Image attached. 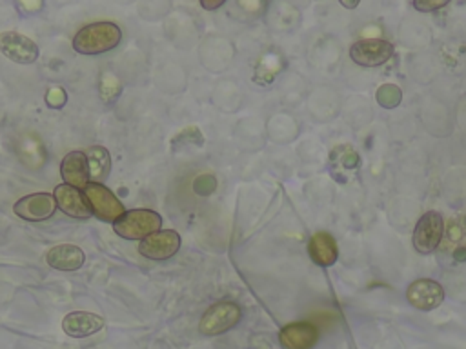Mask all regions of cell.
Masks as SVG:
<instances>
[{
    "label": "cell",
    "mask_w": 466,
    "mask_h": 349,
    "mask_svg": "<svg viewBox=\"0 0 466 349\" xmlns=\"http://www.w3.org/2000/svg\"><path fill=\"white\" fill-rule=\"evenodd\" d=\"M448 2L446 0H433V2H426V0H422V2H419V0H415L413 2V7L417 9V11H422V13H430V11H437V9H441V7H444Z\"/></svg>",
    "instance_id": "obj_22"
},
{
    "label": "cell",
    "mask_w": 466,
    "mask_h": 349,
    "mask_svg": "<svg viewBox=\"0 0 466 349\" xmlns=\"http://www.w3.org/2000/svg\"><path fill=\"white\" fill-rule=\"evenodd\" d=\"M84 194L93 214L104 222H116L126 213L122 202L104 184L89 182Z\"/></svg>",
    "instance_id": "obj_5"
},
{
    "label": "cell",
    "mask_w": 466,
    "mask_h": 349,
    "mask_svg": "<svg viewBox=\"0 0 466 349\" xmlns=\"http://www.w3.org/2000/svg\"><path fill=\"white\" fill-rule=\"evenodd\" d=\"M122 40V31L113 22H95L84 25L73 38V49L80 55H102L115 49Z\"/></svg>",
    "instance_id": "obj_1"
},
{
    "label": "cell",
    "mask_w": 466,
    "mask_h": 349,
    "mask_svg": "<svg viewBox=\"0 0 466 349\" xmlns=\"http://www.w3.org/2000/svg\"><path fill=\"white\" fill-rule=\"evenodd\" d=\"M180 234L175 229H160L138 244V253L149 260H167L177 254Z\"/></svg>",
    "instance_id": "obj_10"
},
{
    "label": "cell",
    "mask_w": 466,
    "mask_h": 349,
    "mask_svg": "<svg viewBox=\"0 0 466 349\" xmlns=\"http://www.w3.org/2000/svg\"><path fill=\"white\" fill-rule=\"evenodd\" d=\"M359 165V155L355 153V149H351L350 145H339L337 149L331 151L329 155V167L333 173V178L340 180L342 169L344 171H351Z\"/></svg>",
    "instance_id": "obj_19"
},
{
    "label": "cell",
    "mask_w": 466,
    "mask_h": 349,
    "mask_svg": "<svg viewBox=\"0 0 466 349\" xmlns=\"http://www.w3.org/2000/svg\"><path fill=\"white\" fill-rule=\"evenodd\" d=\"M408 302L420 311L437 309L444 300V289L437 280L431 278H419L411 282L406 289Z\"/></svg>",
    "instance_id": "obj_11"
},
{
    "label": "cell",
    "mask_w": 466,
    "mask_h": 349,
    "mask_svg": "<svg viewBox=\"0 0 466 349\" xmlns=\"http://www.w3.org/2000/svg\"><path fill=\"white\" fill-rule=\"evenodd\" d=\"M444 234V220L437 211H426L413 229V247L420 254H430L439 249Z\"/></svg>",
    "instance_id": "obj_4"
},
{
    "label": "cell",
    "mask_w": 466,
    "mask_h": 349,
    "mask_svg": "<svg viewBox=\"0 0 466 349\" xmlns=\"http://www.w3.org/2000/svg\"><path fill=\"white\" fill-rule=\"evenodd\" d=\"M393 44L382 38H364L350 47V58L364 67L382 65L393 56Z\"/></svg>",
    "instance_id": "obj_7"
},
{
    "label": "cell",
    "mask_w": 466,
    "mask_h": 349,
    "mask_svg": "<svg viewBox=\"0 0 466 349\" xmlns=\"http://www.w3.org/2000/svg\"><path fill=\"white\" fill-rule=\"evenodd\" d=\"M319 329L311 322H293L280 329L279 342L284 349H311L319 342Z\"/></svg>",
    "instance_id": "obj_12"
},
{
    "label": "cell",
    "mask_w": 466,
    "mask_h": 349,
    "mask_svg": "<svg viewBox=\"0 0 466 349\" xmlns=\"http://www.w3.org/2000/svg\"><path fill=\"white\" fill-rule=\"evenodd\" d=\"M160 227L162 218L151 209H129L116 222H113V229L118 236L140 242L149 234L160 231Z\"/></svg>",
    "instance_id": "obj_2"
},
{
    "label": "cell",
    "mask_w": 466,
    "mask_h": 349,
    "mask_svg": "<svg viewBox=\"0 0 466 349\" xmlns=\"http://www.w3.org/2000/svg\"><path fill=\"white\" fill-rule=\"evenodd\" d=\"M200 4H202V7H206V9H217V7L224 5V0H220V2H215V4H209V2H200Z\"/></svg>",
    "instance_id": "obj_23"
},
{
    "label": "cell",
    "mask_w": 466,
    "mask_h": 349,
    "mask_svg": "<svg viewBox=\"0 0 466 349\" xmlns=\"http://www.w3.org/2000/svg\"><path fill=\"white\" fill-rule=\"evenodd\" d=\"M215 189V178L211 174H202L195 180V191L198 194H209Z\"/></svg>",
    "instance_id": "obj_21"
},
{
    "label": "cell",
    "mask_w": 466,
    "mask_h": 349,
    "mask_svg": "<svg viewBox=\"0 0 466 349\" xmlns=\"http://www.w3.org/2000/svg\"><path fill=\"white\" fill-rule=\"evenodd\" d=\"M60 176L64 178V184L76 189H86L87 184L91 182L86 153L84 151L67 153L60 164Z\"/></svg>",
    "instance_id": "obj_14"
},
{
    "label": "cell",
    "mask_w": 466,
    "mask_h": 349,
    "mask_svg": "<svg viewBox=\"0 0 466 349\" xmlns=\"http://www.w3.org/2000/svg\"><path fill=\"white\" fill-rule=\"evenodd\" d=\"M104 325L102 316L87 311H73L67 313L62 320V329L71 338H86L100 331Z\"/></svg>",
    "instance_id": "obj_15"
},
{
    "label": "cell",
    "mask_w": 466,
    "mask_h": 349,
    "mask_svg": "<svg viewBox=\"0 0 466 349\" xmlns=\"http://www.w3.org/2000/svg\"><path fill=\"white\" fill-rule=\"evenodd\" d=\"M439 251L450 264H466V214L448 220Z\"/></svg>",
    "instance_id": "obj_6"
},
{
    "label": "cell",
    "mask_w": 466,
    "mask_h": 349,
    "mask_svg": "<svg viewBox=\"0 0 466 349\" xmlns=\"http://www.w3.org/2000/svg\"><path fill=\"white\" fill-rule=\"evenodd\" d=\"M400 98H402V93H400L399 85H395V84H384L377 91V102H379V105H382L386 109L397 107Z\"/></svg>",
    "instance_id": "obj_20"
},
{
    "label": "cell",
    "mask_w": 466,
    "mask_h": 349,
    "mask_svg": "<svg viewBox=\"0 0 466 349\" xmlns=\"http://www.w3.org/2000/svg\"><path fill=\"white\" fill-rule=\"evenodd\" d=\"M87 156V165H89V178L95 184H102L111 169V156L106 147L102 145H93L91 149L86 151Z\"/></svg>",
    "instance_id": "obj_18"
},
{
    "label": "cell",
    "mask_w": 466,
    "mask_h": 349,
    "mask_svg": "<svg viewBox=\"0 0 466 349\" xmlns=\"http://www.w3.org/2000/svg\"><path fill=\"white\" fill-rule=\"evenodd\" d=\"M342 5H344V7H357L359 2H344V0H342Z\"/></svg>",
    "instance_id": "obj_24"
},
{
    "label": "cell",
    "mask_w": 466,
    "mask_h": 349,
    "mask_svg": "<svg viewBox=\"0 0 466 349\" xmlns=\"http://www.w3.org/2000/svg\"><path fill=\"white\" fill-rule=\"evenodd\" d=\"M308 253H309V258L320 265V267H329L337 262L339 258V247H337V242L335 238L326 233V231H319L315 233L311 238H309V244H308Z\"/></svg>",
    "instance_id": "obj_17"
},
{
    "label": "cell",
    "mask_w": 466,
    "mask_h": 349,
    "mask_svg": "<svg viewBox=\"0 0 466 349\" xmlns=\"http://www.w3.org/2000/svg\"><path fill=\"white\" fill-rule=\"evenodd\" d=\"M242 318V311L235 302L222 300L208 307V311L202 314L198 329L206 336H217L229 329H233Z\"/></svg>",
    "instance_id": "obj_3"
},
{
    "label": "cell",
    "mask_w": 466,
    "mask_h": 349,
    "mask_svg": "<svg viewBox=\"0 0 466 349\" xmlns=\"http://www.w3.org/2000/svg\"><path fill=\"white\" fill-rule=\"evenodd\" d=\"M84 251L75 244H60L46 253V262L58 271H76L84 265Z\"/></svg>",
    "instance_id": "obj_16"
},
{
    "label": "cell",
    "mask_w": 466,
    "mask_h": 349,
    "mask_svg": "<svg viewBox=\"0 0 466 349\" xmlns=\"http://www.w3.org/2000/svg\"><path fill=\"white\" fill-rule=\"evenodd\" d=\"M53 196H55L56 205L62 213H66L73 218H80V220L91 218L93 211H91V207L86 200L84 191H80L76 187H71L67 184H60V185L55 187Z\"/></svg>",
    "instance_id": "obj_13"
},
{
    "label": "cell",
    "mask_w": 466,
    "mask_h": 349,
    "mask_svg": "<svg viewBox=\"0 0 466 349\" xmlns=\"http://www.w3.org/2000/svg\"><path fill=\"white\" fill-rule=\"evenodd\" d=\"M58 209L56 200L51 193H33L27 196H22L15 205L13 211L16 216L27 220V222H42L55 214Z\"/></svg>",
    "instance_id": "obj_9"
},
{
    "label": "cell",
    "mask_w": 466,
    "mask_h": 349,
    "mask_svg": "<svg viewBox=\"0 0 466 349\" xmlns=\"http://www.w3.org/2000/svg\"><path fill=\"white\" fill-rule=\"evenodd\" d=\"M0 51L15 64H33L38 60V45L25 35L18 31L0 33Z\"/></svg>",
    "instance_id": "obj_8"
}]
</instances>
